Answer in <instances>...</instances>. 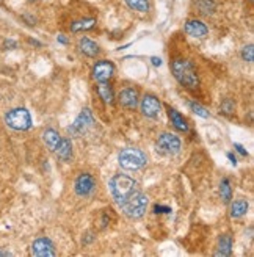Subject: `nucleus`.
I'll return each instance as SVG.
<instances>
[{
    "mask_svg": "<svg viewBox=\"0 0 254 257\" xmlns=\"http://www.w3.org/2000/svg\"><path fill=\"white\" fill-rule=\"evenodd\" d=\"M172 76L177 79V82L188 89H195L199 85V79L196 74V69L193 63L187 58H176L171 63Z\"/></svg>",
    "mask_w": 254,
    "mask_h": 257,
    "instance_id": "nucleus-1",
    "label": "nucleus"
},
{
    "mask_svg": "<svg viewBox=\"0 0 254 257\" xmlns=\"http://www.w3.org/2000/svg\"><path fill=\"white\" fill-rule=\"evenodd\" d=\"M110 193L118 204L126 201L132 193L137 191V182L127 174H116L110 179Z\"/></svg>",
    "mask_w": 254,
    "mask_h": 257,
    "instance_id": "nucleus-2",
    "label": "nucleus"
},
{
    "mask_svg": "<svg viewBox=\"0 0 254 257\" xmlns=\"http://www.w3.org/2000/svg\"><path fill=\"white\" fill-rule=\"evenodd\" d=\"M148 204H149V199H148L146 194L140 193V191H134L126 201L119 204V207L127 218L137 220V218H141L145 215V212L148 209Z\"/></svg>",
    "mask_w": 254,
    "mask_h": 257,
    "instance_id": "nucleus-3",
    "label": "nucleus"
},
{
    "mask_svg": "<svg viewBox=\"0 0 254 257\" xmlns=\"http://www.w3.org/2000/svg\"><path fill=\"white\" fill-rule=\"evenodd\" d=\"M118 162L121 168H124L127 171H135L146 165L148 157L146 154L138 148H126L119 152Z\"/></svg>",
    "mask_w": 254,
    "mask_h": 257,
    "instance_id": "nucleus-4",
    "label": "nucleus"
},
{
    "mask_svg": "<svg viewBox=\"0 0 254 257\" xmlns=\"http://www.w3.org/2000/svg\"><path fill=\"white\" fill-rule=\"evenodd\" d=\"M5 124L13 129V130H28L32 127V116L27 108L19 107V108H11L9 111H6L5 115Z\"/></svg>",
    "mask_w": 254,
    "mask_h": 257,
    "instance_id": "nucleus-5",
    "label": "nucleus"
},
{
    "mask_svg": "<svg viewBox=\"0 0 254 257\" xmlns=\"http://www.w3.org/2000/svg\"><path fill=\"white\" fill-rule=\"evenodd\" d=\"M180 140L174 133H162L157 140V149L164 154V156H176L180 152Z\"/></svg>",
    "mask_w": 254,
    "mask_h": 257,
    "instance_id": "nucleus-6",
    "label": "nucleus"
},
{
    "mask_svg": "<svg viewBox=\"0 0 254 257\" xmlns=\"http://www.w3.org/2000/svg\"><path fill=\"white\" fill-rule=\"evenodd\" d=\"M74 190H76V193L79 194V196H82V198L91 196V194H93L94 190H96L94 177L88 172L79 174V177L76 179V183H74Z\"/></svg>",
    "mask_w": 254,
    "mask_h": 257,
    "instance_id": "nucleus-7",
    "label": "nucleus"
},
{
    "mask_svg": "<svg viewBox=\"0 0 254 257\" xmlns=\"http://www.w3.org/2000/svg\"><path fill=\"white\" fill-rule=\"evenodd\" d=\"M93 124H94V118H93V115H91V110L89 108H85L77 116V119L73 122V126H69L68 130L73 133V135L79 137V135H82V133H85Z\"/></svg>",
    "mask_w": 254,
    "mask_h": 257,
    "instance_id": "nucleus-8",
    "label": "nucleus"
},
{
    "mask_svg": "<svg viewBox=\"0 0 254 257\" xmlns=\"http://www.w3.org/2000/svg\"><path fill=\"white\" fill-rule=\"evenodd\" d=\"M32 254L36 257H52L55 256V248H54V243L50 242L46 237L41 239H36L32 245Z\"/></svg>",
    "mask_w": 254,
    "mask_h": 257,
    "instance_id": "nucleus-9",
    "label": "nucleus"
},
{
    "mask_svg": "<svg viewBox=\"0 0 254 257\" xmlns=\"http://www.w3.org/2000/svg\"><path fill=\"white\" fill-rule=\"evenodd\" d=\"M140 107H141V113H143L146 118H156L162 110L160 100L152 94H146L143 100H141Z\"/></svg>",
    "mask_w": 254,
    "mask_h": 257,
    "instance_id": "nucleus-10",
    "label": "nucleus"
},
{
    "mask_svg": "<svg viewBox=\"0 0 254 257\" xmlns=\"http://www.w3.org/2000/svg\"><path fill=\"white\" fill-rule=\"evenodd\" d=\"M115 73V66L110 61H99L93 68V77L97 82H108Z\"/></svg>",
    "mask_w": 254,
    "mask_h": 257,
    "instance_id": "nucleus-11",
    "label": "nucleus"
},
{
    "mask_svg": "<svg viewBox=\"0 0 254 257\" xmlns=\"http://www.w3.org/2000/svg\"><path fill=\"white\" fill-rule=\"evenodd\" d=\"M118 100L124 108L134 110L138 105V91L135 88H126L119 92Z\"/></svg>",
    "mask_w": 254,
    "mask_h": 257,
    "instance_id": "nucleus-12",
    "label": "nucleus"
},
{
    "mask_svg": "<svg viewBox=\"0 0 254 257\" xmlns=\"http://www.w3.org/2000/svg\"><path fill=\"white\" fill-rule=\"evenodd\" d=\"M185 32L191 38H204L209 33V28L204 22H201L198 19H190L185 24Z\"/></svg>",
    "mask_w": 254,
    "mask_h": 257,
    "instance_id": "nucleus-13",
    "label": "nucleus"
},
{
    "mask_svg": "<svg viewBox=\"0 0 254 257\" xmlns=\"http://www.w3.org/2000/svg\"><path fill=\"white\" fill-rule=\"evenodd\" d=\"M79 49H80V52H82L84 55H86V57H89V58L97 57L99 52H100L97 43L91 41L89 38H80V41H79Z\"/></svg>",
    "mask_w": 254,
    "mask_h": 257,
    "instance_id": "nucleus-14",
    "label": "nucleus"
},
{
    "mask_svg": "<svg viewBox=\"0 0 254 257\" xmlns=\"http://www.w3.org/2000/svg\"><path fill=\"white\" fill-rule=\"evenodd\" d=\"M54 152L63 162H69L71 159H73V143H71L69 138H62Z\"/></svg>",
    "mask_w": 254,
    "mask_h": 257,
    "instance_id": "nucleus-15",
    "label": "nucleus"
},
{
    "mask_svg": "<svg viewBox=\"0 0 254 257\" xmlns=\"http://www.w3.org/2000/svg\"><path fill=\"white\" fill-rule=\"evenodd\" d=\"M43 140H44V143H46V146L49 148V151L54 152V151L57 149V146H58L60 140H62V137H60L58 130H55V129H52V127H49V129H46V130L43 132Z\"/></svg>",
    "mask_w": 254,
    "mask_h": 257,
    "instance_id": "nucleus-16",
    "label": "nucleus"
},
{
    "mask_svg": "<svg viewBox=\"0 0 254 257\" xmlns=\"http://www.w3.org/2000/svg\"><path fill=\"white\" fill-rule=\"evenodd\" d=\"M232 253V237L229 234H223L220 240H218V251L215 253V256H221V257H228Z\"/></svg>",
    "mask_w": 254,
    "mask_h": 257,
    "instance_id": "nucleus-17",
    "label": "nucleus"
},
{
    "mask_svg": "<svg viewBox=\"0 0 254 257\" xmlns=\"http://www.w3.org/2000/svg\"><path fill=\"white\" fill-rule=\"evenodd\" d=\"M168 115H169V119L172 122V126H174V129H177L179 132H188V124L185 118L180 115V113L174 108H169L168 110Z\"/></svg>",
    "mask_w": 254,
    "mask_h": 257,
    "instance_id": "nucleus-18",
    "label": "nucleus"
},
{
    "mask_svg": "<svg viewBox=\"0 0 254 257\" xmlns=\"http://www.w3.org/2000/svg\"><path fill=\"white\" fill-rule=\"evenodd\" d=\"M97 92H99V96L102 97V100L105 102V104H113L115 94H113V89H111V86L107 84V82H99Z\"/></svg>",
    "mask_w": 254,
    "mask_h": 257,
    "instance_id": "nucleus-19",
    "label": "nucleus"
},
{
    "mask_svg": "<svg viewBox=\"0 0 254 257\" xmlns=\"http://www.w3.org/2000/svg\"><path fill=\"white\" fill-rule=\"evenodd\" d=\"M248 202L245 199H237V201H234L232 205H231V217L232 218H240L243 217L247 212H248Z\"/></svg>",
    "mask_w": 254,
    "mask_h": 257,
    "instance_id": "nucleus-20",
    "label": "nucleus"
},
{
    "mask_svg": "<svg viewBox=\"0 0 254 257\" xmlns=\"http://www.w3.org/2000/svg\"><path fill=\"white\" fill-rule=\"evenodd\" d=\"M96 25V19L94 17H86V19H80V20H76L71 25V32H82V30H89Z\"/></svg>",
    "mask_w": 254,
    "mask_h": 257,
    "instance_id": "nucleus-21",
    "label": "nucleus"
},
{
    "mask_svg": "<svg viewBox=\"0 0 254 257\" xmlns=\"http://www.w3.org/2000/svg\"><path fill=\"white\" fill-rule=\"evenodd\" d=\"M196 6H198V11L204 16H209V14H213L215 13V2L213 0H198L196 2Z\"/></svg>",
    "mask_w": 254,
    "mask_h": 257,
    "instance_id": "nucleus-22",
    "label": "nucleus"
},
{
    "mask_svg": "<svg viewBox=\"0 0 254 257\" xmlns=\"http://www.w3.org/2000/svg\"><path fill=\"white\" fill-rule=\"evenodd\" d=\"M126 3L130 9L138 13H148L149 11V0H126Z\"/></svg>",
    "mask_w": 254,
    "mask_h": 257,
    "instance_id": "nucleus-23",
    "label": "nucleus"
},
{
    "mask_svg": "<svg viewBox=\"0 0 254 257\" xmlns=\"http://www.w3.org/2000/svg\"><path fill=\"white\" fill-rule=\"evenodd\" d=\"M220 196L223 198L226 204L231 202V198H232V190H231V185H229V180L228 179H223L221 183H220Z\"/></svg>",
    "mask_w": 254,
    "mask_h": 257,
    "instance_id": "nucleus-24",
    "label": "nucleus"
},
{
    "mask_svg": "<svg viewBox=\"0 0 254 257\" xmlns=\"http://www.w3.org/2000/svg\"><path fill=\"white\" fill-rule=\"evenodd\" d=\"M190 108L193 110V113H196L198 116H201V118H209V111L204 107H202V105L196 104V102H190Z\"/></svg>",
    "mask_w": 254,
    "mask_h": 257,
    "instance_id": "nucleus-25",
    "label": "nucleus"
},
{
    "mask_svg": "<svg viewBox=\"0 0 254 257\" xmlns=\"http://www.w3.org/2000/svg\"><path fill=\"white\" fill-rule=\"evenodd\" d=\"M242 58L245 61H250V63L254 60V47H253V44H248V46H245L242 49Z\"/></svg>",
    "mask_w": 254,
    "mask_h": 257,
    "instance_id": "nucleus-26",
    "label": "nucleus"
},
{
    "mask_svg": "<svg viewBox=\"0 0 254 257\" xmlns=\"http://www.w3.org/2000/svg\"><path fill=\"white\" fill-rule=\"evenodd\" d=\"M234 107H236V105H234V102L229 100V99H226V100L221 104V110L225 111V113H232V111H234Z\"/></svg>",
    "mask_w": 254,
    "mask_h": 257,
    "instance_id": "nucleus-27",
    "label": "nucleus"
},
{
    "mask_svg": "<svg viewBox=\"0 0 254 257\" xmlns=\"http://www.w3.org/2000/svg\"><path fill=\"white\" fill-rule=\"evenodd\" d=\"M154 212H156V213H169L171 209H169V207H162V205H156V207H154Z\"/></svg>",
    "mask_w": 254,
    "mask_h": 257,
    "instance_id": "nucleus-28",
    "label": "nucleus"
},
{
    "mask_svg": "<svg viewBox=\"0 0 254 257\" xmlns=\"http://www.w3.org/2000/svg\"><path fill=\"white\" fill-rule=\"evenodd\" d=\"M234 148H236V149L242 154L243 157H248V152H247L245 149H243V146H242V145H239V143H236V145H234Z\"/></svg>",
    "mask_w": 254,
    "mask_h": 257,
    "instance_id": "nucleus-29",
    "label": "nucleus"
},
{
    "mask_svg": "<svg viewBox=\"0 0 254 257\" xmlns=\"http://www.w3.org/2000/svg\"><path fill=\"white\" fill-rule=\"evenodd\" d=\"M57 41H58V43H62V44H68V38L65 35H58Z\"/></svg>",
    "mask_w": 254,
    "mask_h": 257,
    "instance_id": "nucleus-30",
    "label": "nucleus"
},
{
    "mask_svg": "<svg viewBox=\"0 0 254 257\" xmlns=\"http://www.w3.org/2000/svg\"><path fill=\"white\" fill-rule=\"evenodd\" d=\"M151 61H152V65H154V66H160L162 65V58H159V57H152Z\"/></svg>",
    "mask_w": 254,
    "mask_h": 257,
    "instance_id": "nucleus-31",
    "label": "nucleus"
},
{
    "mask_svg": "<svg viewBox=\"0 0 254 257\" xmlns=\"http://www.w3.org/2000/svg\"><path fill=\"white\" fill-rule=\"evenodd\" d=\"M228 157H229V160H231V163H232V165H234V167H236V165H237V160H236V157H234V156H232V154H231V152L228 154Z\"/></svg>",
    "mask_w": 254,
    "mask_h": 257,
    "instance_id": "nucleus-32",
    "label": "nucleus"
},
{
    "mask_svg": "<svg viewBox=\"0 0 254 257\" xmlns=\"http://www.w3.org/2000/svg\"><path fill=\"white\" fill-rule=\"evenodd\" d=\"M3 256L6 257V256H11V254H9L8 251H2V250H0V257H3Z\"/></svg>",
    "mask_w": 254,
    "mask_h": 257,
    "instance_id": "nucleus-33",
    "label": "nucleus"
},
{
    "mask_svg": "<svg viewBox=\"0 0 254 257\" xmlns=\"http://www.w3.org/2000/svg\"><path fill=\"white\" fill-rule=\"evenodd\" d=\"M30 2H35V0H30Z\"/></svg>",
    "mask_w": 254,
    "mask_h": 257,
    "instance_id": "nucleus-34",
    "label": "nucleus"
}]
</instances>
